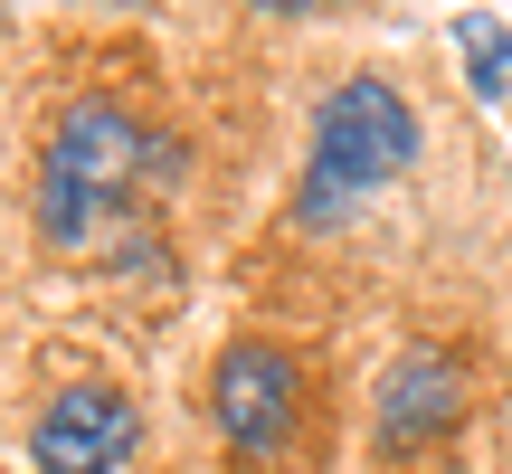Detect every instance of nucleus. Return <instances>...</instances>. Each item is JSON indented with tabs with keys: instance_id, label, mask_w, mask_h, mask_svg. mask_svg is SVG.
I'll return each mask as SVG.
<instances>
[{
	"instance_id": "423d86ee",
	"label": "nucleus",
	"mask_w": 512,
	"mask_h": 474,
	"mask_svg": "<svg viewBox=\"0 0 512 474\" xmlns=\"http://www.w3.org/2000/svg\"><path fill=\"white\" fill-rule=\"evenodd\" d=\"M456 38L475 48V86H484V95H503V76H512V38L494 29V19H465Z\"/></svg>"
},
{
	"instance_id": "f03ea898",
	"label": "nucleus",
	"mask_w": 512,
	"mask_h": 474,
	"mask_svg": "<svg viewBox=\"0 0 512 474\" xmlns=\"http://www.w3.org/2000/svg\"><path fill=\"white\" fill-rule=\"evenodd\" d=\"M408 162H418V114H408V95L389 86V76H351V86H332L323 114H313V171H304V190H294V219L304 228H342V209L361 200V190L399 181Z\"/></svg>"
},
{
	"instance_id": "7ed1b4c3",
	"label": "nucleus",
	"mask_w": 512,
	"mask_h": 474,
	"mask_svg": "<svg viewBox=\"0 0 512 474\" xmlns=\"http://www.w3.org/2000/svg\"><path fill=\"white\" fill-rule=\"evenodd\" d=\"M209 418L238 456H285L294 418H304V370L275 342H228L219 370H209Z\"/></svg>"
},
{
	"instance_id": "39448f33",
	"label": "nucleus",
	"mask_w": 512,
	"mask_h": 474,
	"mask_svg": "<svg viewBox=\"0 0 512 474\" xmlns=\"http://www.w3.org/2000/svg\"><path fill=\"white\" fill-rule=\"evenodd\" d=\"M456 408H465L456 361H446V351H408V361L380 380V446H389V456H408V446L446 437V427H456Z\"/></svg>"
},
{
	"instance_id": "20e7f679",
	"label": "nucleus",
	"mask_w": 512,
	"mask_h": 474,
	"mask_svg": "<svg viewBox=\"0 0 512 474\" xmlns=\"http://www.w3.org/2000/svg\"><path fill=\"white\" fill-rule=\"evenodd\" d=\"M133 437H143V418H133L124 389L76 380V389H57V399H48L29 456H38V474H114V465L133 456Z\"/></svg>"
},
{
	"instance_id": "f257e3e1",
	"label": "nucleus",
	"mask_w": 512,
	"mask_h": 474,
	"mask_svg": "<svg viewBox=\"0 0 512 474\" xmlns=\"http://www.w3.org/2000/svg\"><path fill=\"white\" fill-rule=\"evenodd\" d=\"M162 133H143L124 105H105V95H86V105L57 114L48 133V162H38V247L76 256L105 237V219H124L133 181L143 171H162Z\"/></svg>"
},
{
	"instance_id": "0eeeda50",
	"label": "nucleus",
	"mask_w": 512,
	"mask_h": 474,
	"mask_svg": "<svg viewBox=\"0 0 512 474\" xmlns=\"http://www.w3.org/2000/svg\"><path fill=\"white\" fill-rule=\"evenodd\" d=\"M256 10H275V19H313V10H332V0H256Z\"/></svg>"
}]
</instances>
